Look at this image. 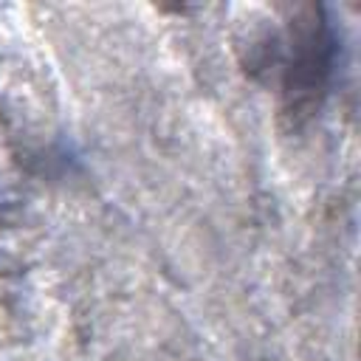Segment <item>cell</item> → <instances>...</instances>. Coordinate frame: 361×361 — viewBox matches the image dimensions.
I'll list each match as a JSON object with an SVG mask.
<instances>
[{
  "label": "cell",
  "mask_w": 361,
  "mask_h": 361,
  "mask_svg": "<svg viewBox=\"0 0 361 361\" xmlns=\"http://www.w3.org/2000/svg\"><path fill=\"white\" fill-rule=\"evenodd\" d=\"M333 62L336 39L316 11H307L302 23H290L285 54V93L296 107L305 102L310 104L319 93H324L333 73Z\"/></svg>",
  "instance_id": "1"
}]
</instances>
